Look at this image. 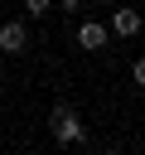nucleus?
I'll return each mask as SVG.
<instances>
[{
	"label": "nucleus",
	"instance_id": "obj_4",
	"mask_svg": "<svg viewBox=\"0 0 145 155\" xmlns=\"http://www.w3.org/2000/svg\"><path fill=\"white\" fill-rule=\"evenodd\" d=\"M106 39H111V29H106V24H97V19H87V24L77 29V44H82L87 53H97V48H106Z\"/></svg>",
	"mask_w": 145,
	"mask_h": 155
},
{
	"label": "nucleus",
	"instance_id": "obj_5",
	"mask_svg": "<svg viewBox=\"0 0 145 155\" xmlns=\"http://www.w3.org/2000/svg\"><path fill=\"white\" fill-rule=\"evenodd\" d=\"M48 10H53V0H24V15L29 19H44Z\"/></svg>",
	"mask_w": 145,
	"mask_h": 155
},
{
	"label": "nucleus",
	"instance_id": "obj_1",
	"mask_svg": "<svg viewBox=\"0 0 145 155\" xmlns=\"http://www.w3.org/2000/svg\"><path fill=\"white\" fill-rule=\"evenodd\" d=\"M48 131H53L58 145H87V126H82V116H77L68 102H58V107L48 111Z\"/></svg>",
	"mask_w": 145,
	"mask_h": 155
},
{
	"label": "nucleus",
	"instance_id": "obj_7",
	"mask_svg": "<svg viewBox=\"0 0 145 155\" xmlns=\"http://www.w3.org/2000/svg\"><path fill=\"white\" fill-rule=\"evenodd\" d=\"M58 10H68V15H77V10H82V0H58Z\"/></svg>",
	"mask_w": 145,
	"mask_h": 155
},
{
	"label": "nucleus",
	"instance_id": "obj_6",
	"mask_svg": "<svg viewBox=\"0 0 145 155\" xmlns=\"http://www.w3.org/2000/svg\"><path fill=\"white\" fill-rule=\"evenodd\" d=\"M130 82H135V87H145V58H135V63H130Z\"/></svg>",
	"mask_w": 145,
	"mask_h": 155
},
{
	"label": "nucleus",
	"instance_id": "obj_3",
	"mask_svg": "<svg viewBox=\"0 0 145 155\" xmlns=\"http://www.w3.org/2000/svg\"><path fill=\"white\" fill-rule=\"evenodd\" d=\"M29 48V29L19 19H5L0 24V53H24Z\"/></svg>",
	"mask_w": 145,
	"mask_h": 155
},
{
	"label": "nucleus",
	"instance_id": "obj_2",
	"mask_svg": "<svg viewBox=\"0 0 145 155\" xmlns=\"http://www.w3.org/2000/svg\"><path fill=\"white\" fill-rule=\"evenodd\" d=\"M140 24H145V19H140V10H130V5H116L106 29H111L116 39H135V34H140Z\"/></svg>",
	"mask_w": 145,
	"mask_h": 155
},
{
	"label": "nucleus",
	"instance_id": "obj_8",
	"mask_svg": "<svg viewBox=\"0 0 145 155\" xmlns=\"http://www.w3.org/2000/svg\"><path fill=\"white\" fill-rule=\"evenodd\" d=\"M0 87H5V73H0Z\"/></svg>",
	"mask_w": 145,
	"mask_h": 155
}]
</instances>
